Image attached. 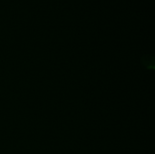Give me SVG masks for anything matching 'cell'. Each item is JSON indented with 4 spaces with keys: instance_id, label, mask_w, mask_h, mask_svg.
Instances as JSON below:
<instances>
[{
    "instance_id": "obj_1",
    "label": "cell",
    "mask_w": 155,
    "mask_h": 154,
    "mask_svg": "<svg viewBox=\"0 0 155 154\" xmlns=\"http://www.w3.org/2000/svg\"><path fill=\"white\" fill-rule=\"evenodd\" d=\"M142 64L147 69H154V57L150 54H146L142 57Z\"/></svg>"
}]
</instances>
